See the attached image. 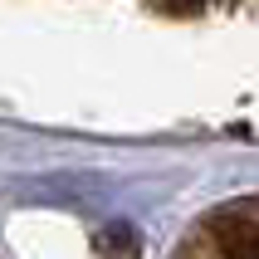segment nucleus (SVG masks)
<instances>
[{
  "label": "nucleus",
  "instance_id": "f257e3e1",
  "mask_svg": "<svg viewBox=\"0 0 259 259\" xmlns=\"http://www.w3.org/2000/svg\"><path fill=\"white\" fill-rule=\"evenodd\" d=\"M215 245L225 259H259V220L249 215H230L215 225Z\"/></svg>",
  "mask_w": 259,
  "mask_h": 259
},
{
  "label": "nucleus",
  "instance_id": "7ed1b4c3",
  "mask_svg": "<svg viewBox=\"0 0 259 259\" xmlns=\"http://www.w3.org/2000/svg\"><path fill=\"white\" fill-rule=\"evenodd\" d=\"M171 10H201V0H166Z\"/></svg>",
  "mask_w": 259,
  "mask_h": 259
},
{
  "label": "nucleus",
  "instance_id": "f03ea898",
  "mask_svg": "<svg viewBox=\"0 0 259 259\" xmlns=\"http://www.w3.org/2000/svg\"><path fill=\"white\" fill-rule=\"evenodd\" d=\"M98 249H108L113 259H137V235L127 225H113V230L98 235Z\"/></svg>",
  "mask_w": 259,
  "mask_h": 259
}]
</instances>
